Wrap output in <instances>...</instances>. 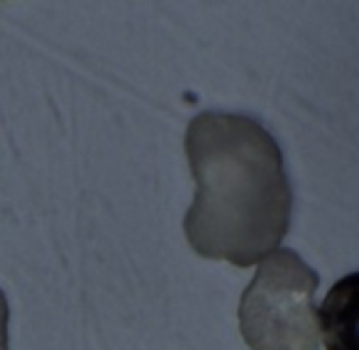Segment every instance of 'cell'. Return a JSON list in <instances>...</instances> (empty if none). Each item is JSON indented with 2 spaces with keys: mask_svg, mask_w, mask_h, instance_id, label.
Returning <instances> with one entry per match:
<instances>
[{
  "mask_svg": "<svg viewBox=\"0 0 359 350\" xmlns=\"http://www.w3.org/2000/svg\"><path fill=\"white\" fill-rule=\"evenodd\" d=\"M186 157L196 179L184 218L189 245L235 267L271 255L288 233L293 206L274 135L247 115L205 110L189 123Z\"/></svg>",
  "mask_w": 359,
  "mask_h": 350,
  "instance_id": "obj_1",
  "label": "cell"
},
{
  "mask_svg": "<svg viewBox=\"0 0 359 350\" xmlns=\"http://www.w3.org/2000/svg\"><path fill=\"white\" fill-rule=\"evenodd\" d=\"M320 277L288 247L257 267L240 299V333L252 350H318L316 292Z\"/></svg>",
  "mask_w": 359,
  "mask_h": 350,
  "instance_id": "obj_2",
  "label": "cell"
},
{
  "mask_svg": "<svg viewBox=\"0 0 359 350\" xmlns=\"http://www.w3.org/2000/svg\"><path fill=\"white\" fill-rule=\"evenodd\" d=\"M325 350H359V272L330 287L318 309Z\"/></svg>",
  "mask_w": 359,
  "mask_h": 350,
  "instance_id": "obj_3",
  "label": "cell"
},
{
  "mask_svg": "<svg viewBox=\"0 0 359 350\" xmlns=\"http://www.w3.org/2000/svg\"><path fill=\"white\" fill-rule=\"evenodd\" d=\"M8 316H10L8 299L0 292V350H8Z\"/></svg>",
  "mask_w": 359,
  "mask_h": 350,
  "instance_id": "obj_4",
  "label": "cell"
}]
</instances>
